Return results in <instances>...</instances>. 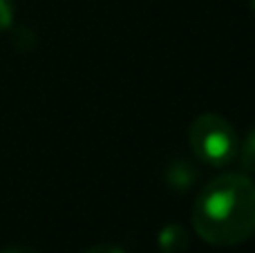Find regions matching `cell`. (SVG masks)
Wrapping results in <instances>:
<instances>
[{
	"mask_svg": "<svg viewBox=\"0 0 255 253\" xmlns=\"http://www.w3.org/2000/svg\"><path fill=\"white\" fill-rule=\"evenodd\" d=\"M157 245L161 253H186L190 247V236L181 224H166L159 231Z\"/></svg>",
	"mask_w": 255,
	"mask_h": 253,
	"instance_id": "3",
	"label": "cell"
},
{
	"mask_svg": "<svg viewBox=\"0 0 255 253\" xmlns=\"http://www.w3.org/2000/svg\"><path fill=\"white\" fill-rule=\"evenodd\" d=\"M197 179V170L188 161H172L166 170V182L175 191H188Z\"/></svg>",
	"mask_w": 255,
	"mask_h": 253,
	"instance_id": "4",
	"label": "cell"
},
{
	"mask_svg": "<svg viewBox=\"0 0 255 253\" xmlns=\"http://www.w3.org/2000/svg\"><path fill=\"white\" fill-rule=\"evenodd\" d=\"M193 229L213 247H235L255 233V182L229 173L213 179L195 200Z\"/></svg>",
	"mask_w": 255,
	"mask_h": 253,
	"instance_id": "1",
	"label": "cell"
},
{
	"mask_svg": "<svg viewBox=\"0 0 255 253\" xmlns=\"http://www.w3.org/2000/svg\"><path fill=\"white\" fill-rule=\"evenodd\" d=\"M238 157H240V166H242L247 173L255 175V128L247 134L242 148H238Z\"/></svg>",
	"mask_w": 255,
	"mask_h": 253,
	"instance_id": "5",
	"label": "cell"
},
{
	"mask_svg": "<svg viewBox=\"0 0 255 253\" xmlns=\"http://www.w3.org/2000/svg\"><path fill=\"white\" fill-rule=\"evenodd\" d=\"M253 9H255V0H253Z\"/></svg>",
	"mask_w": 255,
	"mask_h": 253,
	"instance_id": "9",
	"label": "cell"
},
{
	"mask_svg": "<svg viewBox=\"0 0 255 253\" xmlns=\"http://www.w3.org/2000/svg\"><path fill=\"white\" fill-rule=\"evenodd\" d=\"M188 141L195 157L211 166H226L238 157L240 139L235 128L222 115H199L188 128Z\"/></svg>",
	"mask_w": 255,
	"mask_h": 253,
	"instance_id": "2",
	"label": "cell"
},
{
	"mask_svg": "<svg viewBox=\"0 0 255 253\" xmlns=\"http://www.w3.org/2000/svg\"><path fill=\"white\" fill-rule=\"evenodd\" d=\"M83 253H126L121 247L117 245H108V242H103V245H94L90 247V249H85Z\"/></svg>",
	"mask_w": 255,
	"mask_h": 253,
	"instance_id": "7",
	"label": "cell"
},
{
	"mask_svg": "<svg viewBox=\"0 0 255 253\" xmlns=\"http://www.w3.org/2000/svg\"><path fill=\"white\" fill-rule=\"evenodd\" d=\"M13 13H16V9H13V0H0V31H4V29L11 27Z\"/></svg>",
	"mask_w": 255,
	"mask_h": 253,
	"instance_id": "6",
	"label": "cell"
},
{
	"mask_svg": "<svg viewBox=\"0 0 255 253\" xmlns=\"http://www.w3.org/2000/svg\"><path fill=\"white\" fill-rule=\"evenodd\" d=\"M0 253H38V251L31 249V247H20V245H16V247H7V249H2Z\"/></svg>",
	"mask_w": 255,
	"mask_h": 253,
	"instance_id": "8",
	"label": "cell"
}]
</instances>
